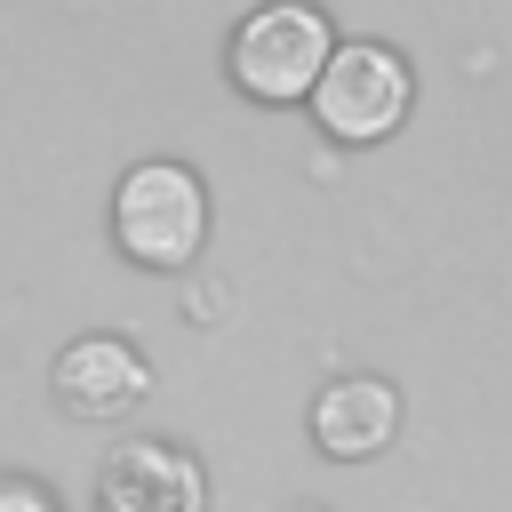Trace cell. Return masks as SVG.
I'll return each mask as SVG.
<instances>
[{"label": "cell", "mask_w": 512, "mask_h": 512, "mask_svg": "<svg viewBox=\"0 0 512 512\" xmlns=\"http://www.w3.org/2000/svg\"><path fill=\"white\" fill-rule=\"evenodd\" d=\"M328 56H336V24L320 0H256L224 40V72L256 104H312Z\"/></svg>", "instance_id": "1"}, {"label": "cell", "mask_w": 512, "mask_h": 512, "mask_svg": "<svg viewBox=\"0 0 512 512\" xmlns=\"http://www.w3.org/2000/svg\"><path fill=\"white\" fill-rule=\"evenodd\" d=\"M112 240L144 272H184L208 248V184L184 160H136L112 184Z\"/></svg>", "instance_id": "2"}, {"label": "cell", "mask_w": 512, "mask_h": 512, "mask_svg": "<svg viewBox=\"0 0 512 512\" xmlns=\"http://www.w3.org/2000/svg\"><path fill=\"white\" fill-rule=\"evenodd\" d=\"M408 112H416V64L392 40H336V56L312 88V120L336 144H384Z\"/></svg>", "instance_id": "3"}, {"label": "cell", "mask_w": 512, "mask_h": 512, "mask_svg": "<svg viewBox=\"0 0 512 512\" xmlns=\"http://www.w3.org/2000/svg\"><path fill=\"white\" fill-rule=\"evenodd\" d=\"M152 384H160L152 360H144L120 328L72 336V344L56 352V368H48V400H56L72 424H128V416H144Z\"/></svg>", "instance_id": "4"}, {"label": "cell", "mask_w": 512, "mask_h": 512, "mask_svg": "<svg viewBox=\"0 0 512 512\" xmlns=\"http://www.w3.org/2000/svg\"><path fill=\"white\" fill-rule=\"evenodd\" d=\"M392 440H400V392H392V376L352 368V376H328L312 392V448L328 464H368Z\"/></svg>", "instance_id": "5"}, {"label": "cell", "mask_w": 512, "mask_h": 512, "mask_svg": "<svg viewBox=\"0 0 512 512\" xmlns=\"http://www.w3.org/2000/svg\"><path fill=\"white\" fill-rule=\"evenodd\" d=\"M96 512H208V472L176 440H128L96 480Z\"/></svg>", "instance_id": "6"}, {"label": "cell", "mask_w": 512, "mask_h": 512, "mask_svg": "<svg viewBox=\"0 0 512 512\" xmlns=\"http://www.w3.org/2000/svg\"><path fill=\"white\" fill-rule=\"evenodd\" d=\"M0 512H64L40 480H0Z\"/></svg>", "instance_id": "7"}, {"label": "cell", "mask_w": 512, "mask_h": 512, "mask_svg": "<svg viewBox=\"0 0 512 512\" xmlns=\"http://www.w3.org/2000/svg\"><path fill=\"white\" fill-rule=\"evenodd\" d=\"M296 512H328V504H296Z\"/></svg>", "instance_id": "8"}]
</instances>
